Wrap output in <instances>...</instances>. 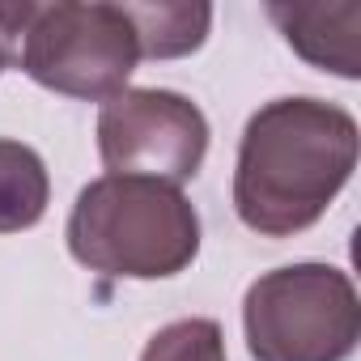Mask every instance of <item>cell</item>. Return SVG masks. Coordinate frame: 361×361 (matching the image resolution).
Returning <instances> with one entry per match:
<instances>
[{
    "mask_svg": "<svg viewBox=\"0 0 361 361\" xmlns=\"http://www.w3.org/2000/svg\"><path fill=\"white\" fill-rule=\"evenodd\" d=\"M0 73H5V60H0Z\"/></svg>",
    "mask_w": 361,
    "mask_h": 361,
    "instance_id": "10",
    "label": "cell"
},
{
    "mask_svg": "<svg viewBox=\"0 0 361 361\" xmlns=\"http://www.w3.org/2000/svg\"><path fill=\"white\" fill-rule=\"evenodd\" d=\"M361 132L353 111L293 94L264 102L238 140L234 213L259 238L306 234L357 170Z\"/></svg>",
    "mask_w": 361,
    "mask_h": 361,
    "instance_id": "1",
    "label": "cell"
},
{
    "mask_svg": "<svg viewBox=\"0 0 361 361\" xmlns=\"http://www.w3.org/2000/svg\"><path fill=\"white\" fill-rule=\"evenodd\" d=\"M123 18L136 30L140 60H178L204 47L213 30V5L192 0H149V5H123Z\"/></svg>",
    "mask_w": 361,
    "mask_h": 361,
    "instance_id": "7",
    "label": "cell"
},
{
    "mask_svg": "<svg viewBox=\"0 0 361 361\" xmlns=\"http://www.w3.org/2000/svg\"><path fill=\"white\" fill-rule=\"evenodd\" d=\"M0 60L5 68H22L35 85L51 94L106 102L128 90L140 64V47L132 22L123 18V5L13 0V5H0Z\"/></svg>",
    "mask_w": 361,
    "mask_h": 361,
    "instance_id": "3",
    "label": "cell"
},
{
    "mask_svg": "<svg viewBox=\"0 0 361 361\" xmlns=\"http://www.w3.org/2000/svg\"><path fill=\"white\" fill-rule=\"evenodd\" d=\"M51 204V174L39 149L0 136V234L35 230Z\"/></svg>",
    "mask_w": 361,
    "mask_h": 361,
    "instance_id": "8",
    "label": "cell"
},
{
    "mask_svg": "<svg viewBox=\"0 0 361 361\" xmlns=\"http://www.w3.org/2000/svg\"><path fill=\"white\" fill-rule=\"evenodd\" d=\"M243 336L251 361H348L361 340V298L344 268L302 259L247 285Z\"/></svg>",
    "mask_w": 361,
    "mask_h": 361,
    "instance_id": "4",
    "label": "cell"
},
{
    "mask_svg": "<svg viewBox=\"0 0 361 361\" xmlns=\"http://www.w3.org/2000/svg\"><path fill=\"white\" fill-rule=\"evenodd\" d=\"M68 255L115 281H166L200 255V213L183 188L102 174L77 192L64 226Z\"/></svg>",
    "mask_w": 361,
    "mask_h": 361,
    "instance_id": "2",
    "label": "cell"
},
{
    "mask_svg": "<svg viewBox=\"0 0 361 361\" xmlns=\"http://www.w3.org/2000/svg\"><path fill=\"white\" fill-rule=\"evenodd\" d=\"M272 26L314 68L357 81L361 77V5H268Z\"/></svg>",
    "mask_w": 361,
    "mask_h": 361,
    "instance_id": "6",
    "label": "cell"
},
{
    "mask_svg": "<svg viewBox=\"0 0 361 361\" xmlns=\"http://www.w3.org/2000/svg\"><path fill=\"white\" fill-rule=\"evenodd\" d=\"M140 361H230L226 331L217 319H204V314L174 319L145 340Z\"/></svg>",
    "mask_w": 361,
    "mask_h": 361,
    "instance_id": "9",
    "label": "cell"
},
{
    "mask_svg": "<svg viewBox=\"0 0 361 361\" xmlns=\"http://www.w3.org/2000/svg\"><path fill=\"white\" fill-rule=\"evenodd\" d=\"M209 119L178 90H119L98 106V157L106 174L183 188L209 157Z\"/></svg>",
    "mask_w": 361,
    "mask_h": 361,
    "instance_id": "5",
    "label": "cell"
}]
</instances>
